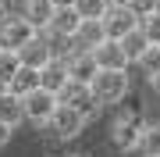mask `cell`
I'll list each match as a JSON object with an SVG mask.
<instances>
[{"instance_id":"obj_1","label":"cell","mask_w":160,"mask_h":157,"mask_svg":"<svg viewBox=\"0 0 160 157\" xmlns=\"http://www.w3.org/2000/svg\"><path fill=\"white\" fill-rule=\"evenodd\" d=\"M128 86H132V79H128V68H96V75L89 79V89H92V97H96L103 107H110V104H121V100L128 97Z\"/></svg>"},{"instance_id":"obj_2","label":"cell","mask_w":160,"mask_h":157,"mask_svg":"<svg viewBox=\"0 0 160 157\" xmlns=\"http://www.w3.org/2000/svg\"><path fill=\"white\" fill-rule=\"evenodd\" d=\"M39 128L46 132V139L68 143V139H78V136L86 132V118H82L71 104H61V100H57V107L50 111V118H46Z\"/></svg>"},{"instance_id":"obj_3","label":"cell","mask_w":160,"mask_h":157,"mask_svg":"<svg viewBox=\"0 0 160 157\" xmlns=\"http://www.w3.org/2000/svg\"><path fill=\"white\" fill-rule=\"evenodd\" d=\"M57 100H61V104H71V107L78 111L82 118H86V125H89L92 118H96L100 111H103V104H100L96 97H92L89 82H78V79H68V82H64V86L57 89Z\"/></svg>"},{"instance_id":"obj_4","label":"cell","mask_w":160,"mask_h":157,"mask_svg":"<svg viewBox=\"0 0 160 157\" xmlns=\"http://www.w3.org/2000/svg\"><path fill=\"white\" fill-rule=\"evenodd\" d=\"M142 118L139 114H118L114 122H110V146L121 154H135L139 146V136H142Z\"/></svg>"},{"instance_id":"obj_5","label":"cell","mask_w":160,"mask_h":157,"mask_svg":"<svg viewBox=\"0 0 160 157\" xmlns=\"http://www.w3.org/2000/svg\"><path fill=\"white\" fill-rule=\"evenodd\" d=\"M100 25H103V32H107L110 39H121L125 32H132L139 25V14L132 11L128 4H107L103 14H100Z\"/></svg>"},{"instance_id":"obj_6","label":"cell","mask_w":160,"mask_h":157,"mask_svg":"<svg viewBox=\"0 0 160 157\" xmlns=\"http://www.w3.org/2000/svg\"><path fill=\"white\" fill-rule=\"evenodd\" d=\"M36 36V29H32V22L25 18L22 11H14V14H7V18H0V47H11V50H18L22 43H29Z\"/></svg>"},{"instance_id":"obj_7","label":"cell","mask_w":160,"mask_h":157,"mask_svg":"<svg viewBox=\"0 0 160 157\" xmlns=\"http://www.w3.org/2000/svg\"><path fill=\"white\" fill-rule=\"evenodd\" d=\"M22 104H25V118L36 125H43L46 118H50V111L57 107V97L50 93V89H43V86H36L32 93H25L22 97Z\"/></svg>"},{"instance_id":"obj_8","label":"cell","mask_w":160,"mask_h":157,"mask_svg":"<svg viewBox=\"0 0 160 157\" xmlns=\"http://www.w3.org/2000/svg\"><path fill=\"white\" fill-rule=\"evenodd\" d=\"M50 57H53V50H50V43H46V32H36L29 43L18 47V61L29 64V68H43Z\"/></svg>"},{"instance_id":"obj_9","label":"cell","mask_w":160,"mask_h":157,"mask_svg":"<svg viewBox=\"0 0 160 157\" xmlns=\"http://www.w3.org/2000/svg\"><path fill=\"white\" fill-rule=\"evenodd\" d=\"M92 61H96V68H128V57L121 50V43L110 39V36L92 47Z\"/></svg>"},{"instance_id":"obj_10","label":"cell","mask_w":160,"mask_h":157,"mask_svg":"<svg viewBox=\"0 0 160 157\" xmlns=\"http://www.w3.org/2000/svg\"><path fill=\"white\" fill-rule=\"evenodd\" d=\"M100 39H107V32H103L100 18H82L78 29L71 32V47H75V50H92Z\"/></svg>"},{"instance_id":"obj_11","label":"cell","mask_w":160,"mask_h":157,"mask_svg":"<svg viewBox=\"0 0 160 157\" xmlns=\"http://www.w3.org/2000/svg\"><path fill=\"white\" fill-rule=\"evenodd\" d=\"M68 79H71V75H68V61H61V57H50V61L39 68V86L50 89L53 97H57V89H61Z\"/></svg>"},{"instance_id":"obj_12","label":"cell","mask_w":160,"mask_h":157,"mask_svg":"<svg viewBox=\"0 0 160 157\" xmlns=\"http://www.w3.org/2000/svg\"><path fill=\"white\" fill-rule=\"evenodd\" d=\"M53 11H57V7H53V0H25V4H22V14L32 22L36 32H43L46 25H50Z\"/></svg>"},{"instance_id":"obj_13","label":"cell","mask_w":160,"mask_h":157,"mask_svg":"<svg viewBox=\"0 0 160 157\" xmlns=\"http://www.w3.org/2000/svg\"><path fill=\"white\" fill-rule=\"evenodd\" d=\"M36 86H39V68H29V64H18V71L7 79V89H11V93H18V97L32 93Z\"/></svg>"},{"instance_id":"obj_14","label":"cell","mask_w":160,"mask_h":157,"mask_svg":"<svg viewBox=\"0 0 160 157\" xmlns=\"http://www.w3.org/2000/svg\"><path fill=\"white\" fill-rule=\"evenodd\" d=\"M0 118H4L7 125H14V128L25 122V104H22V97H18V93H11V89L0 93Z\"/></svg>"},{"instance_id":"obj_15","label":"cell","mask_w":160,"mask_h":157,"mask_svg":"<svg viewBox=\"0 0 160 157\" xmlns=\"http://www.w3.org/2000/svg\"><path fill=\"white\" fill-rule=\"evenodd\" d=\"M68 75L78 79V82H89L96 75V61H92V50H78L68 57Z\"/></svg>"},{"instance_id":"obj_16","label":"cell","mask_w":160,"mask_h":157,"mask_svg":"<svg viewBox=\"0 0 160 157\" xmlns=\"http://www.w3.org/2000/svg\"><path fill=\"white\" fill-rule=\"evenodd\" d=\"M78 22H82V14L75 11V7H57L46 29H50V32H57V36H71L75 29H78Z\"/></svg>"},{"instance_id":"obj_17","label":"cell","mask_w":160,"mask_h":157,"mask_svg":"<svg viewBox=\"0 0 160 157\" xmlns=\"http://www.w3.org/2000/svg\"><path fill=\"white\" fill-rule=\"evenodd\" d=\"M118 43H121V50H125V57H128V64H135V61H139V54H142V50L149 47L146 32L139 29V25H135V29H132V32H125V36H121Z\"/></svg>"},{"instance_id":"obj_18","label":"cell","mask_w":160,"mask_h":157,"mask_svg":"<svg viewBox=\"0 0 160 157\" xmlns=\"http://www.w3.org/2000/svg\"><path fill=\"white\" fill-rule=\"evenodd\" d=\"M135 154H142V157H160V125H142V136H139Z\"/></svg>"},{"instance_id":"obj_19","label":"cell","mask_w":160,"mask_h":157,"mask_svg":"<svg viewBox=\"0 0 160 157\" xmlns=\"http://www.w3.org/2000/svg\"><path fill=\"white\" fill-rule=\"evenodd\" d=\"M139 68H142L146 71V75H153V71H160V43H149V47L142 50V54H139Z\"/></svg>"},{"instance_id":"obj_20","label":"cell","mask_w":160,"mask_h":157,"mask_svg":"<svg viewBox=\"0 0 160 157\" xmlns=\"http://www.w3.org/2000/svg\"><path fill=\"white\" fill-rule=\"evenodd\" d=\"M18 64H22V61H18V50H11V47H0V79H11L14 75V71H18Z\"/></svg>"},{"instance_id":"obj_21","label":"cell","mask_w":160,"mask_h":157,"mask_svg":"<svg viewBox=\"0 0 160 157\" xmlns=\"http://www.w3.org/2000/svg\"><path fill=\"white\" fill-rule=\"evenodd\" d=\"M139 29L146 32V39H149V43H160V14H157V11L142 14V18H139Z\"/></svg>"},{"instance_id":"obj_22","label":"cell","mask_w":160,"mask_h":157,"mask_svg":"<svg viewBox=\"0 0 160 157\" xmlns=\"http://www.w3.org/2000/svg\"><path fill=\"white\" fill-rule=\"evenodd\" d=\"M71 7H75L82 18H100V14H103V7H107V0H75Z\"/></svg>"},{"instance_id":"obj_23","label":"cell","mask_w":160,"mask_h":157,"mask_svg":"<svg viewBox=\"0 0 160 157\" xmlns=\"http://www.w3.org/2000/svg\"><path fill=\"white\" fill-rule=\"evenodd\" d=\"M125 4H128L139 18H142V14H149V11H153V4H157V0H125Z\"/></svg>"},{"instance_id":"obj_24","label":"cell","mask_w":160,"mask_h":157,"mask_svg":"<svg viewBox=\"0 0 160 157\" xmlns=\"http://www.w3.org/2000/svg\"><path fill=\"white\" fill-rule=\"evenodd\" d=\"M11 136H14V125H7L4 118H0V146H7V143H11Z\"/></svg>"},{"instance_id":"obj_25","label":"cell","mask_w":160,"mask_h":157,"mask_svg":"<svg viewBox=\"0 0 160 157\" xmlns=\"http://www.w3.org/2000/svg\"><path fill=\"white\" fill-rule=\"evenodd\" d=\"M14 11H18V0H0V18H7Z\"/></svg>"},{"instance_id":"obj_26","label":"cell","mask_w":160,"mask_h":157,"mask_svg":"<svg viewBox=\"0 0 160 157\" xmlns=\"http://www.w3.org/2000/svg\"><path fill=\"white\" fill-rule=\"evenodd\" d=\"M149 89L160 97V71H153V75H149Z\"/></svg>"},{"instance_id":"obj_27","label":"cell","mask_w":160,"mask_h":157,"mask_svg":"<svg viewBox=\"0 0 160 157\" xmlns=\"http://www.w3.org/2000/svg\"><path fill=\"white\" fill-rule=\"evenodd\" d=\"M75 0H53V7H71Z\"/></svg>"},{"instance_id":"obj_28","label":"cell","mask_w":160,"mask_h":157,"mask_svg":"<svg viewBox=\"0 0 160 157\" xmlns=\"http://www.w3.org/2000/svg\"><path fill=\"white\" fill-rule=\"evenodd\" d=\"M4 89H7V82H4V79H0V93H4Z\"/></svg>"},{"instance_id":"obj_29","label":"cell","mask_w":160,"mask_h":157,"mask_svg":"<svg viewBox=\"0 0 160 157\" xmlns=\"http://www.w3.org/2000/svg\"><path fill=\"white\" fill-rule=\"evenodd\" d=\"M153 11H157V14H160V0H157V4H153Z\"/></svg>"},{"instance_id":"obj_30","label":"cell","mask_w":160,"mask_h":157,"mask_svg":"<svg viewBox=\"0 0 160 157\" xmlns=\"http://www.w3.org/2000/svg\"><path fill=\"white\" fill-rule=\"evenodd\" d=\"M71 157H89V154H71Z\"/></svg>"},{"instance_id":"obj_31","label":"cell","mask_w":160,"mask_h":157,"mask_svg":"<svg viewBox=\"0 0 160 157\" xmlns=\"http://www.w3.org/2000/svg\"><path fill=\"white\" fill-rule=\"evenodd\" d=\"M46 157H53V154H46Z\"/></svg>"}]
</instances>
